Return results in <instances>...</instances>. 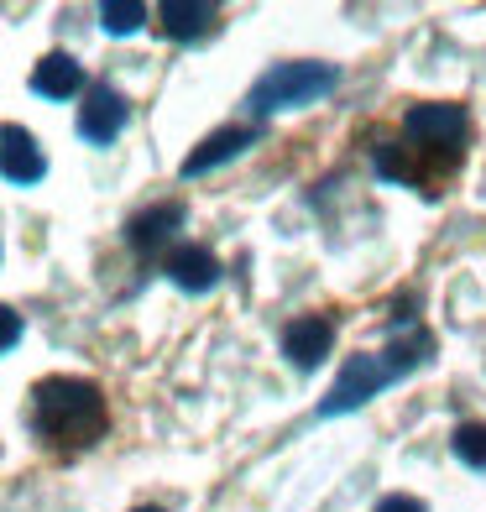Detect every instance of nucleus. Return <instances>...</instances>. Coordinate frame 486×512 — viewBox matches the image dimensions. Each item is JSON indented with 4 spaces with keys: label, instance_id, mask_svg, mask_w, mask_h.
<instances>
[{
    "label": "nucleus",
    "instance_id": "f257e3e1",
    "mask_svg": "<svg viewBox=\"0 0 486 512\" xmlns=\"http://www.w3.org/2000/svg\"><path fill=\"white\" fill-rule=\"evenodd\" d=\"M110 424V408H105V392L100 382L89 377H42L32 387V403H27V429L32 439L53 450H89Z\"/></svg>",
    "mask_w": 486,
    "mask_h": 512
},
{
    "label": "nucleus",
    "instance_id": "f03ea898",
    "mask_svg": "<svg viewBox=\"0 0 486 512\" xmlns=\"http://www.w3.org/2000/svg\"><path fill=\"white\" fill-rule=\"evenodd\" d=\"M340 89V68L324 58H293V63H272L267 74L246 89L251 115H277V110H304L324 95Z\"/></svg>",
    "mask_w": 486,
    "mask_h": 512
},
{
    "label": "nucleus",
    "instance_id": "7ed1b4c3",
    "mask_svg": "<svg viewBox=\"0 0 486 512\" xmlns=\"http://www.w3.org/2000/svg\"><path fill=\"white\" fill-rule=\"evenodd\" d=\"M398 377H403V371H398V361H392L387 351H382V356H372V351L351 356V361L340 366L335 387L324 392V403H319V418H345V413L366 408V403H372L382 387H392Z\"/></svg>",
    "mask_w": 486,
    "mask_h": 512
},
{
    "label": "nucleus",
    "instance_id": "20e7f679",
    "mask_svg": "<svg viewBox=\"0 0 486 512\" xmlns=\"http://www.w3.org/2000/svg\"><path fill=\"white\" fill-rule=\"evenodd\" d=\"M403 131H408L413 147H429L439 157H445V147H450L460 157V142H466V131H471V115L455 100H424V105H408Z\"/></svg>",
    "mask_w": 486,
    "mask_h": 512
},
{
    "label": "nucleus",
    "instance_id": "39448f33",
    "mask_svg": "<svg viewBox=\"0 0 486 512\" xmlns=\"http://www.w3.org/2000/svg\"><path fill=\"white\" fill-rule=\"evenodd\" d=\"M126 121H131V105H126V95L115 84H89V95H84V105H79V136L89 147H110L115 136L126 131Z\"/></svg>",
    "mask_w": 486,
    "mask_h": 512
},
{
    "label": "nucleus",
    "instance_id": "423d86ee",
    "mask_svg": "<svg viewBox=\"0 0 486 512\" xmlns=\"http://www.w3.org/2000/svg\"><path fill=\"white\" fill-rule=\"evenodd\" d=\"M335 351V319L330 314H298L283 324V356L298 371H319V361Z\"/></svg>",
    "mask_w": 486,
    "mask_h": 512
},
{
    "label": "nucleus",
    "instance_id": "0eeeda50",
    "mask_svg": "<svg viewBox=\"0 0 486 512\" xmlns=\"http://www.w3.org/2000/svg\"><path fill=\"white\" fill-rule=\"evenodd\" d=\"M183 220H189V209H183L178 199H162V204L142 209V215H131V225H126V246H131L136 256L173 251V236L183 230Z\"/></svg>",
    "mask_w": 486,
    "mask_h": 512
},
{
    "label": "nucleus",
    "instance_id": "6e6552de",
    "mask_svg": "<svg viewBox=\"0 0 486 512\" xmlns=\"http://www.w3.org/2000/svg\"><path fill=\"white\" fill-rule=\"evenodd\" d=\"M157 21L173 42L194 48V42H210L220 32V6H210V0H162Z\"/></svg>",
    "mask_w": 486,
    "mask_h": 512
},
{
    "label": "nucleus",
    "instance_id": "1a4fd4ad",
    "mask_svg": "<svg viewBox=\"0 0 486 512\" xmlns=\"http://www.w3.org/2000/svg\"><path fill=\"white\" fill-rule=\"evenodd\" d=\"M251 142H257V126H220V131H210L204 142L183 157V168H178V178H204V173H215V168H225V162H236Z\"/></svg>",
    "mask_w": 486,
    "mask_h": 512
},
{
    "label": "nucleus",
    "instance_id": "9d476101",
    "mask_svg": "<svg viewBox=\"0 0 486 512\" xmlns=\"http://www.w3.org/2000/svg\"><path fill=\"white\" fill-rule=\"evenodd\" d=\"M0 162H6V183H11V189H32V183L48 178V157H42L37 136L27 126H16V121L0 131Z\"/></svg>",
    "mask_w": 486,
    "mask_h": 512
},
{
    "label": "nucleus",
    "instance_id": "9b49d317",
    "mask_svg": "<svg viewBox=\"0 0 486 512\" xmlns=\"http://www.w3.org/2000/svg\"><path fill=\"white\" fill-rule=\"evenodd\" d=\"M162 277L183 293H210L225 277V267H220V256L204 251V246H173L168 256H162Z\"/></svg>",
    "mask_w": 486,
    "mask_h": 512
},
{
    "label": "nucleus",
    "instance_id": "f8f14e48",
    "mask_svg": "<svg viewBox=\"0 0 486 512\" xmlns=\"http://www.w3.org/2000/svg\"><path fill=\"white\" fill-rule=\"evenodd\" d=\"M79 89H84V63L74 53L37 58V68H32V95L37 100H74Z\"/></svg>",
    "mask_w": 486,
    "mask_h": 512
},
{
    "label": "nucleus",
    "instance_id": "ddd939ff",
    "mask_svg": "<svg viewBox=\"0 0 486 512\" xmlns=\"http://www.w3.org/2000/svg\"><path fill=\"white\" fill-rule=\"evenodd\" d=\"M100 27H105V37H136L147 27V6H136V0H105Z\"/></svg>",
    "mask_w": 486,
    "mask_h": 512
},
{
    "label": "nucleus",
    "instance_id": "4468645a",
    "mask_svg": "<svg viewBox=\"0 0 486 512\" xmlns=\"http://www.w3.org/2000/svg\"><path fill=\"white\" fill-rule=\"evenodd\" d=\"M450 450L460 465H471V471H486V418H471V424H455L450 434Z\"/></svg>",
    "mask_w": 486,
    "mask_h": 512
},
{
    "label": "nucleus",
    "instance_id": "2eb2a0df",
    "mask_svg": "<svg viewBox=\"0 0 486 512\" xmlns=\"http://www.w3.org/2000/svg\"><path fill=\"white\" fill-rule=\"evenodd\" d=\"M372 512H429L419 497H408V492H392V497H382Z\"/></svg>",
    "mask_w": 486,
    "mask_h": 512
},
{
    "label": "nucleus",
    "instance_id": "dca6fc26",
    "mask_svg": "<svg viewBox=\"0 0 486 512\" xmlns=\"http://www.w3.org/2000/svg\"><path fill=\"white\" fill-rule=\"evenodd\" d=\"M0 314H6V351H16L21 345V314L16 309H0Z\"/></svg>",
    "mask_w": 486,
    "mask_h": 512
},
{
    "label": "nucleus",
    "instance_id": "f3484780",
    "mask_svg": "<svg viewBox=\"0 0 486 512\" xmlns=\"http://www.w3.org/2000/svg\"><path fill=\"white\" fill-rule=\"evenodd\" d=\"M131 512H162V507H131Z\"/></svg>",
    "mask_w": 486,
    "mask_h": 512
}]
</instances>
